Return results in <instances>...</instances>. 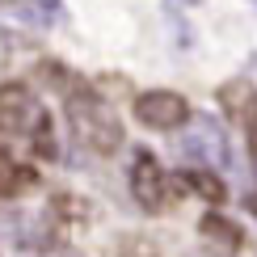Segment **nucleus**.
Instances as JSON below:
<instances>
[{"mask_svg": "<svg viewBox=\"0 0 257 257\" xmlns=\"http://www.w3.org/2000/svg\"><path fill=\"white\" fill-rule=\"evenodd\" d=\"M181 156L194 160V169H211V173H223L232 165L228 131H223L215 114H194L190 118V131L181 135Z\"/></svg>", "mask_w": 257, "mask_h": 257, "instance_id": "obj_3", "label": "nucleus"}, {"mask_svg": "<svg viewBox=\"0 0 257 257\" xmlns=\"http://www.w3.org/2000/svg\"><path fill=\"white\" fill-rule=\"evenodd\" d=\"M126 181H131V198L139 202V211H148V215H165V211L177 202L173 198V177L165 173V165H160L148 148H139V152L131 156Z\"/></svg>", "mask_w": 257, "mask_h": 257, "instance_id": "obj_4", "label": "nucleus"}, {"mask_svg": "<svg viewBox=\"0 0 257 257\" xmlns=\"http://www.w3.org/2000/svg\"><path fill=\"white\" fill-rule=\"evenodd\" d=\"M114 257H165V253H160V244L148 240V236H122L114 244Z\"/></svg>", "mask_w": 257, "mask_h": 257, "instance_id": "obj_9", "label": "nucleus"}, {"mask_svg": "<svg viewBox=\"0 0 257 257\" xmlns=\"http://www.w3.org/2000/svg\"><path fill=\"white\" fill-rule=\"evenodd\" d=\"M194 257H215V253H207V249H202V253H194Z\"/></svg>", "mask_w": 257, "mask_h": 257, "instance_id": "obj_12", "label": "nucleus"}, {"mask_svg": "<svg viewBox=\"0 0 257 257\" xmlns=\"http://www.w3.org/2000/svg\"><path fill=\"white\" fill-rule=\"evenodd\" d=\"M249 5H253V9H257V0H249Z\"/></svg>", "mask_w": 257, "mask_h": 257, "instance_id": "obj_13", "label": "nucleus"}, {"mask_svg": "<svg viewBox=\"0 0 257 257\" xmlns=\"http://www.w3.org/2000/svg\"><path fill=\"white\" fill-rule=\"evenodd\" d=\"M190 5H198V0H190Z\"/></svg>", "mask_w": 257, "mask_h": 257, "instance_id": "obj_14", "label": "nucleus"}, {"mask_svg": "<svg viewBox=\"0 0 257 257\" xmlns=\"http://www.w3.org/2000/svg\"><path fill=\"white\" fill-rule=\"evenodd\" d=\"M135 118L144 126H152V131H177V126H186L194 114H190V101L181 97L173 89H148L135 97Z\"/></svg>", "mask_w": 257, "mask_h": 257, "instance_id": "obj_5", "label": "nucleus"}, {"mask_svg": "<svg viewBox=\"0 0 257 257\" xmlns=\"http://www.w3.org/2000/svg\"><path fill=\"white\" fill-rule=\"evenodd\" d=\"M198 236L207 244V253H215V257H244V249H249L240 223L219 215V211H207V215L198 219Z\"/></svg>", "mask_w": 257, "mask_h": 257, "instance_id": "obj_6", "label": "nucleus"}, {"mask_svg": "<svg viewBox=\"0 0 257 257\" xmlns=\"http://www.w3.org/2000/svg\"><path fill=\"white\" fill-rule=\"evenodd\" d=\"M34 186H38V173H34V169L21 165L13 152L0 148V202H13V198H21L26 190H34Z\"/></svg>", "mask_w": 257, "mask_h": 257, "instance_id": "obj_7", "label": "nucleus"}, {"mask_svg": "<svg viewBox=\"0 0 257 257\" xmlns=\"http://www.w3.org/2000/svg\"><path fill=\"white\" fill-rule=\"evenodd\" d=\"M63 110H68L76 144H84L89 152L114 156L122 148V122H118V114H114V105L105 101L97 89H89L84 80H76L63 93Z\"/></svg>", "mask_w": 257, "mask_h": 257, "instance_id": "obj_2", "label": "nucleus"}, {"mask_svg": "<svg viewBox=\"0 0 257 257\" xmlns=\"http://www.w3.org/2000/svg\"><path fill=\"white\" fill-rule=\"evenodd\" d=\"M181 186H186L190 194H198L202 202H211V207H223V202H228V186H223V177L211 173V169H194L190 165L186 173H181Z\"/></svg>", "mask_w": 257, "mask_h": 257, "instance_id": "obj_8", "label": "nucleus"}, {"mask_svg": "<svg viewBox=\"0 0 257 257\" xmlns=\"http://www.w3.org/2000/svg\"><path fill=\"white\" fill-rule=\"evenodd\" d=\"M0 139L30 148L34 156H55V131L51 114L38 93L26 84H0Z\"/></svg>", "mask_w": 257, "mask_h": 257, "instance_id": "obj_1", "label": "nucleus"}, {"mask_svg": "<svg viewBox=\"0 0 257 257\" xmlns=\"http://www.w3.org/2000/svg\"><path fill=\"white\" fill-rule=\"evenodd\" d=\"M244 202H249V207H253V211H257V194H249V198H244Z\"/></svg>", "mask_w": 257, "mask_h": 257, "instance_id": "obj_11", "label": "nucleus"}, {"mask_svg": "<svg viewBox=\"0 0 257 257\" xmlns=\"http://www.w3.org/2000/svg\"><path fill=\"white\" fill-rule=\"evenodd\" d=\"M51 257H76V253H68V249H59V253H51Z\"/></svg>", "mask_w": 257, "mask_h": 257, "instance_id": "obj_10", "label": "nucleus"}]
</instances>
